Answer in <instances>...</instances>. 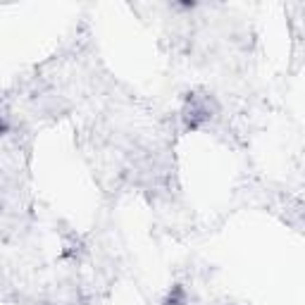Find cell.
Wrapping results in <instances>:
<instances>
[{"label":"cell","mask_w":305,"mask_h":305,"mask_svg":"<svg viewBox=\"0 0 305 305\" xmlns=\"http://www.w3.org/2000/svg\"><path fill=\"white\" fill-rule=\"evenodd\" d=\"M212 117L210 112V100L203 98V96H188L186 100V110H184V120H186V127L196 129L198 124H203Z\"/></svg>","instance_id":"obj_1"},{"label":"cell","mask_w":305,"mask_h":305,"mask_svg":"<svg viewBox=\"0 0 305 305\" xmlns=\"http://www.w3.org/2000/svg\"><path fill=\"white\" fill-rule=\"evenodd\" d=\"M186 301V294L181 286H174L172 289V294H169V298H167V305H184Z\"/></svg>","instance_id":"obj_2"},{"label":"cell","mask_w":305,"mask_h":305,"mask_svg":"<svg viewBox=\"0 0 305 305\" xmlns=\"http://www.w3.org/2000/svg\"><path fill=\"white\" fill-rule=\"evenodd\" d=\"M5 131H7V122H5V120H2V117H0V136H2Z\"/></svg>","instance_id":"obj_3"}]
</instances>
